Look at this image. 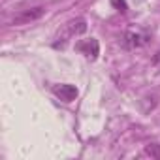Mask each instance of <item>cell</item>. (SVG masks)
Masks as SVG:
<instances>
[{"mask_svg":"<svg viewBox=\"0 0 160 160\" xmlns=\"http://www.w3.org/2000/svg\"><path fill=\"white\" fill-rule=\"evenodd\" d=\"M83 32H87V21H85V19H81V17L72 19V21H68V23L62 27V30H60V32H58V36H57V42L53 43V47H55V49L64 47V45H66V42H68L70 38L79 36V34H83Z\"/></svg>","mask_w":160,"mask_h":160,"instance_id":"cell-1","label":"cell"},{"mask_svg":"<svg viewBox=\"0 0 160 160\" xmlns=\"http://www.w3.org/2000/svg\"><path fill=\"white\" fill-rule=\"evenodd\" d=\"M151 40V36L143 30H126L122 34V47L124 49H138V47H143L147 45Z\"/></svg>","mask_w":160,"mask_h":160,"instance_id":"cell-2","label":"cell"},{"mask_svg":"<svg viewBox=\"0 0 160 160\" xmlns=\"http://www.w3.org/2000/svg\"><path fill=\"white\" fill-rule=\"evenodd\" d=\"M75 49H77L79 53H83L89 60H96L98 55H100V43H98V40H94V38L77 42V43H75Z\"/></svg>","mask_w":160,"mask_h":160,"instance_id":"cell-3","label":"cell"},{"mask_svg":"<svg viewBox=\"0 0 160 160\" xmlns=\"http://www.w3.org/2000/svg\"><path fill=\"white\" fill-rule=\"evenodd\" d=\"M43 13H45V8H43V6H36V8H30V10H23L19 15H15L13 25H27V23H30V21L40 19Z\"/></svg>","mask_w":160,"mask_h":160,"instance_id":"cell-4","label":"cell"},{"mask_svg":"<svg viewBox=\"0 0 160 160\" xmlns=\"http://www.w3.org/2000/svg\"><path fill=\"white\" fill-rule=\"evenodd\" d=\"M53 94H55L58 100H62V102H73L79 92H77V89H75L73 85L62 83V85H55V87H53Z\"/></svg>","mask_w":160,"mask_h":160,"instance_id":"cell-5","label":"cell"},{"mask_svg":"<svg viewBox=\"0 0 160 160\" xmlns=\"http://www.w3.org/2000/svg\"><path fill=\"white\" fill-rule=\"evenodd\" d=\"M145 152H147L149 156L160 160V145H158V143H149V145H145Z\"/></svg>","mask_w":160,"mask_h":160,"instance_id":"cell-6","label":"cell"},{"mask_svg":"<svg viewBox=\"0 0 160 160\" xmlns=\"http://www.w3.org/2000/svg\"><path fill=\"white\" fill-rule=\"evenodd\" d=\"M111 4H113V6H115V8H117L121 13H126V10H128L124 0H111Z\"/></svg>","mask_w":160,"mask_h":160,"instance_id":"cell-7","label":"cell"},{"mask_svg":"<svg viewBox=\"0 0 160 160\" xmlns=\"http://www.w3.org/2000/svg\"><path fill=\"white\" fill-rule=\"evenodd\" d=\"M152 64L160 66V51H156V53H154V57H152Z\"/></svg>","mask_w":160,"mask_h":160,"instance_id":"cell-8","label":"cell"}]
</instances>
